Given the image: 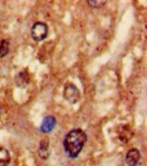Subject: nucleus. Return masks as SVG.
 <instances>
[{
    "instance_id": "9",
    "label": "nucleus",
    "mask_w": 147,
    "mask_h": 166,
    "mask_svg": "<svg viewBox=\"0 0 147 166\" xmlns=\"http://www.w3.org/2000/svg\"><path fill=\"white\" fill-rule=\"evenodd\" d=\"M10 50V42L8 40L3 39L0 41V58L5 57L9 54Z\"/></svg>"
},
{
    "instance_id": "8",
    "label": "nucleus",
    "mask_w": 147,
    "mask_h": 166,
    "mask_svg": "<svg viewBox=\"0 0 147 166\" xmlns=\"http://www.w3.org/2000/svg\"><path fill=\"white\" fill-rule=\"evenodd\" d=\"M10 162V156L5 148H0V166H8Z\"/></svg>"
},
{
    "instance_id": "5",
    "label": "nucleus",
    "mask_w": 147,
    "mask_h": 166,
    "mask_svg": "<svg viewBox=\"0 0 147 166\" xmlns=\"http://www.w3.org/2000/svg\"><path fill=\"white\" fill-rule=\"evenodd\" d=\"M140 160V152L136 148L130 149L126 155V163L128 166H137Z\"/></svg>"
},
{
    "instance_id": "2",
    "label": "nucleus",
    "mask_w": 147,
    "mask_h": 166,
    "mask_svg": "<svg viewBox=\"0 0 147 166\" xmlns=\"http://www.w3.org/2000/svg\"><path fill=\"white\" fill-rule=\"evenodd\" d=\"M48 34V27L45 23L37 22L31 29V37L36 41H40L44 40Z\"/></svg>"
},
{
    "instance_id": "1",
    "label": "nucleus",
    "mask_w": 147,
    "mask_h": 166,
    "mask_svg": "<svg viewBox=\"0 0 147 166\" xmlns=\"http://www.w3.org/2000/svg\"><path fill=\"white\" fill-rule=\"evenodd\" d=\"M86 141L87 135L82 129H72L64 139V149L70 158H75L81 152Z\"/></svg>"
},
{
    "instance_id": "10",
    "label": "nucleus",
    "mask_w": 147,
    "mask_h": 166,
    "mask_svg": "<svg viewBox=\"0 0 147 166\" xmlns=\"http://www.w3.org/2000/svg\"><path fill=\"white\" fill-rule=\"evenodd\" d=\"M87 2H88V4L90 6H91L93 8H96V9H99V8L103 7L107 3L106 0H89Z\"/></svg>"
},
{
    "instance_id": "7",
    "label": "nucleus",
    "mask_w": 147,
    "mask_h": 166,
    "mask_svg": "<svg viewBox=\"0 0 147 166\" xmlns=\"http://www.w3.org/2000/svg\"><path fill=\"white\" fill-rule=\"evenodd\" d=\"M38 152L40 157L42 159H46L49 155H50V152H49V139L48 138L43 139L40 143V146L38 149Z\"/></svg>"
},
{
    "instance_id": "11",
    "label": "nucleus",
    "mask_w": 147,
    "mask_h": 166,
    "mask_svg": "<svg viewBox=\"0 0 147 166\" xmlns=\"http://www.w3.org/2000/svg\"><path fill=\"white\" fill-rule=\"evenodd\" d=\"M0 111H1V106H0Z\"/></svg>"
},
{
    "instance_id": "3",
    "label": "nucleus",
    "mask_w": 147,
    "mask_h": 166,
    "mask_svg": "<svg viewBox=\"0 0 147 166\" xmlns=\"http://www.w3.org/2000/svg\"><path fill=\"white\" fill-rule=\"evenodd\" d=\"M63 97L69 103L75 104L80 99V92L74 84H68L65 86Z\"/></svg>"
},
{
    "instance_id": "4",
    "label": "nucleus",
    "mask_w": 147,
    "mask_h": 166,
    "mask_svg": "<svg viewBox=\"0 0 147 166\" xmlns=\"http://www.w3.org/2000/svg\"><path fill=\"white\" fill-rule=\"evenodd\" d=\"M56 124H57L56 118L53 115H47L43 119L40 129L44 133H51L54 129Z\"/></svg>"
},
{
    "instance_id": "6",
    "label": "nucleus",
    "mask_w": 147,
    "mask_h": 166,
    "mask_svg": "<svg viewBox=\"0 0 147 166\" xmlns=\"http://www.w3.org/2000/svg\"><path fill=\"white\" fill-rule=\"evenodd\" d=\"M29 84V73L25 71H20L16 76V85L19 88H25Z\"/></svg>"
}]
</instances>
